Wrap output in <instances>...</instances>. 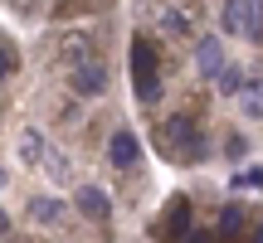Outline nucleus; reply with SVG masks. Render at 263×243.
<instances>
[{"label": "nucleus", "mask_w": 263, "mask_h": 243, "mask_svg": "<svg viewBox=\"0 0 263 243\" xmlns=\"http://www.w3.org/2000/svg\"><path fill=\"white\" fill-rule=\"evenodd\" d=\"M166 146H171V156L176 160H205L210 151H205V136L195 131V121L190 117H171L166 121Z\"/></svg>", "instance_id": "f257e3e1"}, {"label": "nucleus", "mask_w": 263, "mask_h": 243, "mask_svg": "<svg viewBox=\"0 0 263 243\" xmlns=\"http://www.w3.org/2000/svg\"><path fill=\"white\" fill-rule=\"evenodd\" d=\"M219 29L224 34H244V39H263V5H219Z\"/></svg>", "instance_id": "f03ea898"}, {"label": "nucleus", "mask_w": 263, "mask_h": 243, "mask_svg": "<svg viewBox=\"0 0 263 243\" xmlns=\"http://www.w3.org/2000/svg\"><path fill=\"white\" fill-rule=\"evenodd\" d=\"M132 78H137V97H141V103H151V97L161 93V83H156V49H151V39H132Z\"/></svg>", "instance_id": "7ed1b4c3"}, {"label": "nucleus", "mask_w": 263, "mask_h": 243, "mask_svg": "<svg viewBox=\"0 0 263 243\" xmlns=\"http://www.w3.org/2000/svg\"><path fill=\"white\" fill-rule=\"evenodd\" d=\"M68 88H73L78 97H98V93H107V68L98 64H83V68H73V73H68Z\"/></svg>", "instance_id": "20e7f679"}, {"label": "nucleus", "mask_w": 263, "mask_h": 243, "mask_svg": "<svg viewBox=\"0 0 263 243\" xmlns=\"http://www.w3.org/2000/svg\"><path fill=\"white\" fill-rule=\"evenodd\" d=\"M195 73L200 78H219V73H224V49H219L215 34H205L195 44Z\"/></svg>", "instance_id": "39448f33"}, {"label": "nucleus", "mask_w": 263, "mask_h": 243, "mask_svg": "<svg viewBox=\"0 0 263 243\" xmlns=\"http://www.w3.org/2000/svg\"><path fill=\"white\" fill-rule=\"evenodd\" d=\"M137 156H141L137 136H132L127 127H117V131H112V141H107V160H112L117 170H132V166H137Z\"/></svg>", "instance_id": "423d86ee"}, {"label": "nucleus", "mask_w": 263, "mask_h": 243, "mask_svg": "<svg viewBox=\"0 0 263 243\" xmlns=\"http://www.w3.org/2000/svg\"><path fill=\"white\" fill-rule=\"evenodd\" d=\"M185 229H190V199H171V209H166V219L156 224V234L166 243H176V238H185Z\"/></svg>", "instance_id": "0eeeda50"}, {"label": "nucleus", "mask_w": 263, "mask_h": 243, "mask_svg": "<svg viewBox=\"0 0 263 243\" xmlns=\"http://www.w3.org/2000/svg\"><path fill=\"white\" fill-rule=\"evenodd\" d=\"M78 209H83L88 219H98V224H103V219L112 214V199H107L98 185H83V190H78Z\"/></svg>", "instance_id": "6e6552de"}, {"label": "nucleus", "mask_w": 263, "mask_h": 243, "mask_svg": "<svg viewBox=\"0 0 263 243\" xmlns=\"http://www.w3.org/2000/svg\"><path fill=\"white\" fill-rule=\"evenodd\" d=\"M44 151H49V141L39 136V127H25V131H20V160H25V166H39Z\"/></svg>", "instance_id": "1a4fd4ad"}, {"label": "nucleus", "mask_w": 263, "mask_h": 243, "mask_svg": "<svg viewBox=\"0 0 263 243\" xmlns=\"http://www.w3.org/2000/svg\"><path fill=\"white\" fill-rule=\"evenodd\" d=\"M29 219H34V224H59V219H64V205L39 195V199H29Z\"/></svg>", "instance_id": "9d476101"}, {"label": "nucleus", "mask_w": 263, "mask_h": 243, "mask_svg": "<svg viewBox=\"0 0 263 243\" xmlns=\"http://www.w3.org/2000/svg\"><path fill=\"white\" fill-rule=\"evenodd\" d=\"M244 83H249V73H244L239 64H224V73L215 78V88H219L224 97H239V93H244Z\"/></svg>", "instance_id": "9b49d317"}, {"label": "nucleus", "mask_w": 263, "mask_h": 243, "mask_svg": "<svg viewBox=\"0 0 263 243\" xmlns=\"http://www.w3.org/2000/svg\"><path fill=\"white\" fill-rule=\"evenodd\" d=\"M239 107H244V117H263V78H249V83H244Z\"/></svg>", "instance_id": "f8f14e48"}, {"label": "nucleus", "mask_w": 263, "mask_h": 243, "mask_svg": "<svg viewBox=\"0 0 263 243\" xmlns=\"http://www.w3.org/2000/svg\"><path fill=\"white\" fill-rule=\"evenodd\" d=\"M156 19H161L166 29H176V34H190V15H185V10H176V5L156 10Z\"/></svg>", "instance_id": "ddd939ff"}, {"label": "nucleus", "mask_w": 263, "mask_h": 243, "mask_svg": "<svg viewBox=\"0 0 263 243\" xmlns=\"http://www.w3.org/2000/svg\"><path fill=\"white\" fill-rule=\"evenodd\" d=\"M244 234V209H224L219 214V238H239Z\"/></svg>", "instance_id": "4468645a"}, {"label": "nucleus", "mask_w": 263, "mask_h": 243, "mask_svg": "<svg viewBox=\"0 0 263 243\" xmlns=\"http://www.w3.org/2000/svg\"><path fill=\"white\" fill-rule=\"evenodd\" d=\"M39 166H44V170H49V175H54V180H68V160H64V156H59V151H54V146H49V151H44V160H39Z\"/></svg>", "instance_id": "2eb2a0df"}, {"label": "nucleus", "mask_w": 263, "mask_h": 243, "mask_svg": "<svg viewBox=\"0 0 263 243\" xmlns=\"http://www.w3.org/2000/svg\"><path fill=\"white\" fill-rule=\"evenodd\" d=\"M64 54H68V58H78V68H83V64H93V58H88V39H83V34H73V39H68V44H64Z\"/></svg>", "instance_id": "dca6fc26"}, {"label": "nucleus", "mask_w": 263, "mask_h": 243, "mask_svg": "<svg viewBox=\"0 0 263 243\" xmlns=\"http://www.w3.org/2000/svg\"><path fill=\"white\" fill-rule=\"evenodd\" d=\"M5 78H10V54L0 49V83H5Z\"/></svg>", "instance_id": "f3484780"}, {"label": "nucleus", "mask_w": 263, "mask_h": 243, "mask_svg": "<svg viewBox=\"0 0 263 243\" xmlns=\"http://www.w3.org/2000/svg\"><path fill=\"white\" fill-rule=\"evenodd\" d=\"M190 243H210V234H195V238H190Z\"/></svg>", "instance_id": "a211bd4d"}, {"label": "nucleus", "mask_w": 263, "mask_h": 243, "mask_svg": "<svg viewBox=\"0 0 263 243\" xmlns=\"http://www.w3.org/2000/svg\"><path fill=\"white\" fill-rule=\"evenodd\" d=\"M5 229H10V219H5V214H0V234H5Z\"/></svg>", "instance_id": "6ab92c4d"}, {"label": "nucleus", "mask_w": 263, "mask_h": 243, "mask_svg": "<svg viewBox=\"0 0 263 243\" xmlns=\"http://www.w3.org/2000/svg\"><path fill=\"white\" fill-rule=\"evenodd\" d=\"M254 243H263V224H258V234H254Z\"/></svg>", "instance_id": "aec40b11"}]
</instances>
